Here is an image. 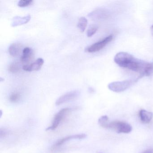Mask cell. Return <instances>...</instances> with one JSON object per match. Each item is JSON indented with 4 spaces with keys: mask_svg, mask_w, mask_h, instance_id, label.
I'll use <instances>...</instances> for the list:
<instances>
[{
    "mask_svg": "<svg viewBox=\"0 0 153 153\" xmlns=\"http://www.w3.org/2000/svg\"><path fill=\"white\" fill-rule=\"evenodd\" d=\"M114 61L118 66L126 68L132 71L138 72L142 76L147 67L149 62L135 58L128 53H118L114 56Z\"/></svg>",
    "mask_w": 153,
    "mask_h": 153,
    "instance_id": "1",
    "label": "cell"
},
{
    "mask_svg": "<svg viewBox=\"0 0 153 153\" xmlns=\"http://www.w3.org/2000/svg\"><path fill=\"white\" fill-rule=\"evenodd\" d=\"M138 79H139V78L138 77L135 79L112 82L108 85V88L111 91L115 93H121L125 91L126 89L130 87L134 83H136Z\"/></svg>",
    "mask_w": 153,
    "mask_h": 153,
    "instance_id": "2",
    "label": "cell"
},
{
    "mask_svg": "<svg viewBox=\"0 0 153 153\" xmlns=\"http://www.w3.org/2000/svg\"><path fill=\"white\" fill-rule=\"evenodd\" d=\"M74 110L75 109L71 108H65L61 109L55 114L53 120L51 125L46 129V131H53L56 129L68 114Z\"/></svg>",
    "mask_w": 153,
    "mask_h": 153,
    "instance_id": "3",
    "label": "cell"
},
{
    "mask_svg": "<svg viewBox=\"0 0 153 153\" xmlns=\"http://www.w3.org/2000/svg\"><path fill=\"white\" fill-rule=\"evenodd\" d=\"M109 129L115 131L118 133H130L132 131V127L125 122L114 121L110 122Z\"/></svg>",
    "mask_w": 153,
    "mask_h": 153,
    "instance_id": "4",
    "label": "cell"
},
{
    "mask_svg": "<svg viewBox=\"0 0 153 153\" xmlns=\"http://www.w3.org/2000/svg\"><path fill=\"white\" fill-rule=\"evenodd\" d=\"M113 36L112 35L108 36L102 40L98 41L97 42L95 43L94 44L88 46L86 48L85 51L86 52L91 53L99 51L104 48L109 43L111 42L113 40Z\"/></svg>",
    "mask_w": 153,
    "mask_h": 153,
    "instance_id": "5",
    "label": "cell"
},
{
    "mask_svg": "<svg viewBox=\"0 0 153 153\" xmlns=\"http://www.w3.org/2000/svg\"><path fill=\"white\" fill-rule=\"evenodd\" d=\"M79 93L78 91H73L64 94L63 95L60 97L57 101L55 104L57 105H59L64 103L69 102L77 98L79 95Z\"/></svg>",
    "mask_w": 153,
    "mask_h": 153,
    "instance_id": "6",
    "label": "cell"
},
{
    "mask_svg": "<svg viewBox=\"0 0 153 153\" xmlns=\"http://www.w3.org/2000/svg\"><path fill=\"white\" fill-rule=\"evenodd\" d=\"M87 135L85 134L82 133V134H76V135H70L64 137L62 138L61 139L59 140H58L54 145L52 146V149H54L57 148L62 146V145L64 144V143L67 142V141H69L71 140H81L85 139Z\"/></svg>",
    "mask_w": 153,
    "mask_h": 153,
    "instance_id": "7",
    "label": "cell"
},
{
    "mask_svg": "<svg viewBox=\"0 0 153 153\" xmlns=\"http://www.w3.org/2000/svg\"><path fill=\"white\" fill-rule=\"evenodd\" d=\"M34 56V53L33 49L29 47H26L22 51L20 61L24 65H28L30 64V62L33 59Z\"/></svg>",
    "mask_w": 153,
    "mask_h": 153,
    "instance_id": "8",
    "label": "cell"
},
{
    "mask_svg": "<svg viewBox=\"0 0 153 153\" xmlns=\"http://www.w3.org/2000/svg\"><path fill=\"white\" fill-rule=\"evenodd\" d=\"M44 63V60L42 58H39L33 63L27 65H24L22 68L25 71H37L41 69Z\"/></svg>",
    "mask_w": 153,
    "mask_h": 153,
    "instance_id": "9",
    "label": "cell"
},
{
    "mask_svg": "<svg viewBox=\"0 0 153 153\" xmlns=\"http://www.w3.org/2000/svg\"><path fill=\"white\" fill-rule=\"evenodd\" d=\"M139 115L140 120L144 123H149L153 117V113L151 112L145 110H140Z\"/></svg>",
    "mask_w": 153,
    "mask_h": 153,
    "instance_id": "10",
    "label": "cell"
},
{
    "mask_svg": "<svg viewBox=\"0 0 153 153\" xmlns=\"http://www.w3.org/2000/svg\"><path fill=\"white\" fill-rule=\"evenodd\" d=\"M31 19L30 15H27L26 16L21 17L19 16H16L13 18L11 26L12 27H16L27 24L30 21Z\"/></svg>",
    "mask_w": 153,
    "mask_h": 153,
    "instance_id": "11",
    "label": "cell"
},
{
    "mask_svg": "<svg viewBox=\"0 0 153 153\" xmlns=\"http://www.w3.org/2000/svg\"><path fill=\"white\" fill-rule=\"evenodd\" d=\"M23 48V45L19 43L12 44L9 48V53L11 56L16 57L19 54Z\"/></svg>",
    "mask_w": 153,
    "mask_h": 153,
    "instance_id": "12",
    "label": "cell"
},
{
    "mask_svg": "<svg viewBox=\"0 0 153 153\" xmlns=\"http://www.w3.org/2000/svg\"><path fill=\"white\" fill-rule=\"evenodd\" d=\"M98 123L100 126L105 128L109 129L110 122L109 120V118L107 115H103L101 116L98 120Z\"/></svg>",
    "mask_w": 153,
    "mask_h": 153,
    "instance_id": "13",
    "label": "cell"
},
{
    "mask_svg": "<svg viewBox=\"0 0 153 153\" xmlns=\"http://www.w3.org/2000/svg\"><path fill=\"white\" fill-rule=\"evenodd\" d=\"M21 65L20 63L18 62H14L10 64L9 66L8 71L11 73H16L19 72L21 70Z\"/></svg>",
    "mask_w": 153,
    "mask_h": 153,
    "instance_id": "14",
    "label": "cell"
},
{
    "mask_svg": "<svg viewBox=\"0 0 153 153\" xmlns=\"http://www.w3.org/2000/svg\"><path fill=\"white\" fill-rule=\"evenodd\" d=\"M88 24V20L84 17L79 18L77 24V27L81 32H84Z\"/></svg>",
    "mask_w": 153,
    "mask_h": 153,
    "instance_id": "15",
    "label": "cell"
},
{
    "mask_svg": "<svg viewBox=\"0 0 153 153\" xmlns=\"http://www.w3.org/2000/svg\"><path fill=\"white\" fill-rule=\"evenodd\" d=\"M21 98V94L18 92H14L10 94L9 97L10 102L12 103H17L20 101Z\"/></svg>",
    "mask_w": 153,
    "mask_h": 153,
    "instance_id": "16",
    "label": "cell"
},
{
    "mask_svg": "<svg viewBox=\"0 0 153 153\" xmlns=\"http://www.w3.org/2000/svg\"><path fill=\"white\" fill-rule=\"evenodd\" d=\"M33 2L32 0H20L18 3V6L20 7H25L32 5Z\"/></svg>",
    "mask_w": 153,
    "mask_h": 153,
    "instance_id": "17",
    "label": "cell"
},
{
    "mask_svg": "<svg viewBox=\"0 0 153 153\" xmlns=\"http://www.w3.org/2000/svg\"><path fill=\"white\" fill-rule=\"evenodd\" d=\"M153 75V62L149 63L146 70L145 71L144 76H149Z\"/></svg>",
    "mask_w": 153,
    "mask_h": 153,
    "instance_id": "18",
    "label": "cell"
},
{
    "mask_svg": "<svg viewBox=\"0 0 153 153\" xmlns=\"http://www.w3.org/2000/svg\"><path fill=\"white\" fill-rule=\"evenodd\" d=\"M97 29H98V28L96 27H91L88 29L87 32V35L88 37H91L94 35L96 33Z\"/></svg>",
    "mask_w": 153,
    "mask_h": 153,
    "instance_id": "19",
    "label": "cell"
},
{
    "mask_svg": "<svg viewBox=\"0 0 153 153\" xmlns=\"http://www.w3.org/2000/svg\"><path fill=\"white\" fill-rule=\"evenodd\" d=\"M141 153H153V150L152 149H147Z\"/></svg>",
    "mask_w": 153,
    "mask_h": 153,
    "instance_id": "20",
    "label": "cell"
},
{
    "mask_svg": "<svg viewBox=\"0 0 153 153\" xmlns=\"http://www.w3.org/2000/svg\"><path fill=\"white\" fill-rule=\"evenodd\" d=\"M150 30H151V34H152V35L153 36V25H152V26L151 27Z\"/></svg>",
    "mask_w": 153,
    "mask_h": 153,
    "instance_id": "21",
    "label": "cell"
}]
</instances>
